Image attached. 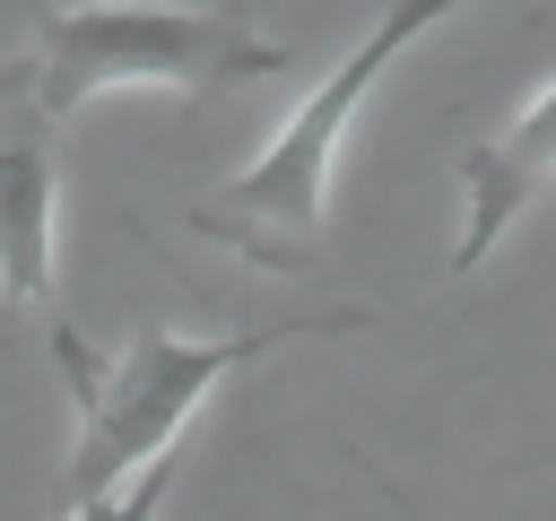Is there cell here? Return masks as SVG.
Masks as SVG:
<instances>
[{
    "mask_svg": "<svg viewBox=\"0 0 556 521\" xmlns=\"http://www.w3.org/2000/svg\"><path fill=\"white\" fill-rule=\"evenodd\" d=\"M339 330H365L356 304L339 313H304V321H269V330H243V339H174V330H139L130 347L96 356L70 321H52V356H61V382L78 399V443H70V469H61V504H96L113 486H130L139 469H156L165 452H182V425L191 408L252 356L287 347V339H339Z\"/></svg>",
    "mask_w": 556,
    "mask_h": 521,
    "instance_id": "obj_1",
    "label": "cell"
},
{
    "mask_svg": "<svg viewBox=\"0 0 556 521\" xmlns=\"http://www.w3.org/2000/svg\"><path fill=\"white\" fill-rule=\"evenodd\" d=\"M452 9H460V0H391V9L374 17V35L287 113L278 139H269L235 182H217L208 200H191V234H208V243H226L235 260L278 269V278L313 269L321 217H330V174H339V148H348V122H356L365 96L382 87V69H391L426 26H443Z\"/></svg>",
    "mask_w": 556,
    "mask_h": 521,
    "instance_id": "obj_2",
    "label": "cell"
},
{
    "mask_svg": "<svg viewBox=\"0 0 556 521\" xmlns=\"http://www.w3.org/2000/svg\"><path fill=\"white\" fill-rule=\"evenodd\" d=\"M539 191H556V78H547L495 139H478V148L460 156V243H452V278H469Z\"/></svg>",
    "mask_w": 556,
    "mask_h": 521,
    "instance_id": "obj_5",
    "label": "cell"
},
{
    "mask_svg": "<svg viewBox=\"0 0 556 521\" xmlns=\"http://www.w3.org/2000/svg\"><path fill=\"white\" fill-rule=\"evenodd\" d=\"M295 52L261 35L243 9H165V0H87V9H43L35 0V43H26V87L43 122L61 130L78 104L113 87H174V96H217L243 78H278Z\"/></svg>",
    "mask_w": 556,
    "mask_h": 521,
    "instance_id": "obj_3",
    "label": "cell"
},
{
    "mask_svg": "<svg viewBox=\"0 0 556 521\" xmlns=\"http://www.w3.org/2000/svg\"><path fill=\"white\" fill-rule=\"evenodd\" d=\"M52 200H61V148L26 87V61H0V304L17 321H61L52 287Z\"/></svg>",
    "mask_w": 556,
    "mask_h": 521,
    "instance_id": "obj_4",
    "label": "cell"
},
{
    "mask_svg": "<svg viewBox=\"0 0 556 521\" xmlns=\"http://www.w3.org/2000/svg\"><path fill=\"white\" fill-rule=\"evenodd\" d=\"M174 460H182V452H165V460H156V469H139L130 486H113V495L78 504L70 521H156V512H165V495H174Z\"/></svg>",
    "mask_w": 556,
    "mask_h": 521,
    "instance_id": "obj_6",
    "label": "cell"
}]
</instances>
